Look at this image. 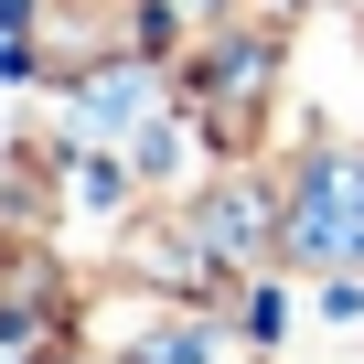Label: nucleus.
Masks as SVG:
<instances>
[{"label":"nucleus","mask_w":364,"mask_h":364,"mask_svg":"<svg viewBox=\"0 0 364 364\" xmlns=\"http://www.w3.org/2000/svg\"><path fill=\"white\" fill-rule=\"evenodd\" d=\"M364 236V171L353 161H311V215H300V247L311 257H343Z\"/></svg>","instance_id":"f257e3e1"}]
</instances>
